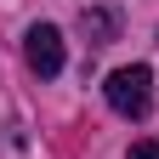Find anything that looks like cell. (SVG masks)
I'll return each instance as SVG.
<instances>
[{
	"instance_id": "cell-4",
	"label": "cell",
	"mask_w": 159,
	"mask_h": 159,
	"mask_svg": "<svg viewBox=\"0 0 159 159\" xmlns=\"http://www.w3.org/2000/svg\"><path fill=\"white\" fill-rule=\"evenodd\" d=\"M131 159H159V142H153V136H142V142H131Z\"/></svg>"
},
{
	"instance_id": "cell-2",
	"label": "cell",
	"mask_w": 159,
	"mask_h": 159,
	"mask_svg": "<svg viewBox=\"0 0 159 159\" xmlns=\"http://www.w3.org/2000/svg\"><path fill=\"white\" fill-rule=\"evenodd\" d=\"M29 68L40 74V80H51V74H63V34H57L51 23H34L29 29Z\"/></svg>"
},
{
	"instance_id": "cell-3",
	"label": "cell",
	"mask_w": 159,
	"mask_h": 159,
	"mask_svg": "<svg viewBox=\"0 0 159 159\" xmlns=\"http://www.w3.org/2000/svg\"><path fill=\"white\" fill-rule=\"evenodd\" d=\"M80 29H85L91 46H108V40L119 34V17H114L108 6H85V11H80Z\"/></svg>"
},
{
	"instance_id": "cell-1",
	"label": "cell",
	"mask_w": 159,
	"mask_h": 159,
	"mask_svg": "<svg viewBox=\"0 0 159 159\" xmlns=\"http://www.w3.org/2000/svg\"><path fill=\"white\" fill-rule=\"evenodd\" d=\"M102 91H108V108H114V114H125V119H142V114L153 108V74H148L142 63L114 68Z\"/></svg>"
}]
</instances>
